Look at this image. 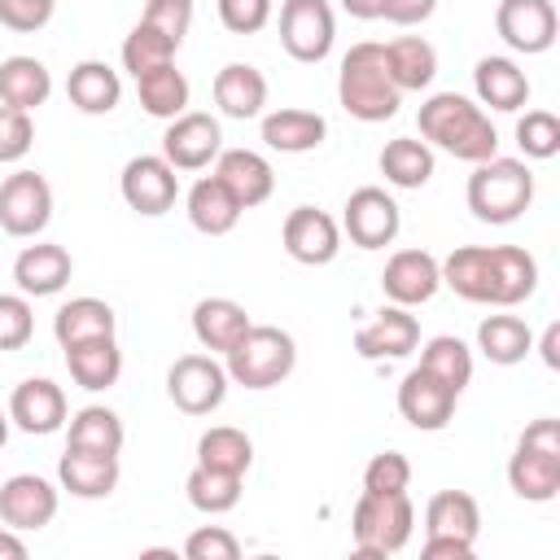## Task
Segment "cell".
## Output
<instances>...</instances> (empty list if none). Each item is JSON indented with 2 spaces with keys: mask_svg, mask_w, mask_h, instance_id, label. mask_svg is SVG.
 Listing matches in <instances>:
<instances>
[{
  "mask_svg": "<svg viewBox=\"0 0 560 560\" xmlns=\"http://www.w3.org/2000/svg\"><path fill=\"white\" fill-rule=\"evenodd\" d=\"M442 284L477 306H521L538 289V258L525 245H459L442 258Z\"/></svg>",
  "mask_w": 560,
  "mask_h": 560,
  "instance_id": "6da1fadb",
  "label": "cell"
},
{
  "mask_svg": "<svg viewBox=\"0 0 560 560\" xmlns=\"http://www.w3.org/2000/svg\"><path fill=\"white\" fill-rule=\"evenodd\" d=\"M420 140L429 149H442L459 162H486L499 153V131L490 122V114L464 96V92H433L420 105Z\"/></svg>",
  "mask_w": 560,
  "mask_h": 560,
  "instance_id": "7a4b0ae2",
  "label": "cell"
},
{
  "mask_svg": "<svg viewBox=\"0 0 560 560\" xmlns=\"http://www.w3.org/2000/svg\"><path fill=\"white\" fill-rule=\"evenodd\" d=\"M337 101L359 122H385L398 114L402 92L385 66V44H376V39L350 44V52L341 57V70H337Z\"/></svg>",
  "mask_w": 560,
  "mask_h": 560,
  "instance_id": "3957f363",
  "label": "cell"
},
{
  "mask_svg": "<svg viewBox=\"0 0 560 560\" xmlns=\"http://www.w3.org/2000/svg\"><path fill=\"white\" fill-rule=\"evenodd\" d=\"M468 210L472 219L481 223H516L529 201H534V171L521 162V158H486V162H472V175H468Z\"/></svg>",
  "mask_w": 560,
  "mask_h": 560,
  "instance_id": "277c9868",
  "label": "cell"
},
{
  "mask_svg": "<svg viewBox=\"0 0 560 560\" xmlns=\"http://www.w3.org/2000/svg\"><path fill=\"white\" fill-rule=\"evenodd\" d=\"M508 486L525 503H551L560 494V420L538 416L516 438L508 459Z\"/></svg>",
  "mask_w": 560,
  "mask_h": 560,
  "instance_id": "5b68a950",
  "label": "cell"
},
{
  "mask_svg": "<svg viewBox=\"0 0 560 560\" xmlns=\"http://www.w3.org/2000/svg\"><path fill=\"white\" fill-rule=\"evenodd\" d=\"M411 529H416V508H411L407 490H394V494L363 490L354 499L350 534H354V551L359 556H372V560L398 556L411 542Z\"/></svg>",
  "mask_w": 560,
  "mask_h": 560,
  "instance_id": "8992f818",
  "label": "cell"
},
{
  "mask_svg": "<svg viewBox=\"0 0 560 560\" xmlns=\"http://www.w3.org/2000/svg\"><path fill=\"white\" fill-rule=\"evenodd\" d=\"M228 381L245 389H271L298 368V341L276 324H249L245 337L223 354Z\"/></svg>",
  "mask_w": 560,
  "mask_h": 560,
  "instance_id": "52a82bcc",
  "label": "cell"
},
{
  "mask_svg": "<svg viewBox=\"0 0 560 560\" xmlns=\"http://www.w3.org/2000/svg\"><path fill=\"white\" fill-rule=\"evenodd\" d=\"M228 368L206 350V354H179L166 368V398L184 416H210L228 398Z\"/></svg>",
  "mask_w": 560,
  "mask_h": 560,
  "instance_id": "ba28073f",
  "label": "cell"
},
{
  "mask_svg": "<svg viewBox=\"0 0 560 560\" xmlns=\"http://www.w3.org/2000/svg\"><path fill=\"white\" fill-rule=\"evenodd\" d=\"M337 39V18L328 0H284L280 4V48L302 61V66H319L332 52Z\"/></svg>",
  "mask_w": 560,
  "mask_h": 560,
  "instance_id": "9c48e42d",
  "label": "cell"
},
{
  "mask_svg": "<svg viewBox=\"0 0 560 560\" xmlns=\"http://www.w3.org/2000/svg\"><path fill=\"white\" fill-rule=\"evenodd\" d=\"M398 228H402L398 201H394L385 188H376V184L354 188V192L346 197V206H341V232H346L350 245H359V249H385V245H394Z\"/></svg>",
  "mask_w": 560,
  "mask_h": 560,
  "instance_id": "30bf717a",
  "label": "cell"
},
{
  "mask_svg": "<svg viewBox=\"0 0 560 560\" xmlns=\"http://www.w3.org/2000/svg\"><path fill=\"white\" fill-rule=\"evenodd\" d=\"M118 192H122V201H127L136 214L158 219V214H166V210L175 206V197H179V175H175V166H171L162 153H136V158L122 166V175H118Z\"/></svg>",
  "mask_w": 560,
  "mask_h": 560,
  "instance_id": "8fae6325",
  "label": "cell"
},
{
  "mask_svg": "<svg viewBox=\"0 0 560 560\" xmlns=\"http://www.w3.org/2000/svg\"><path fill=\"white\" fill-rule=\"evenodd\" d=\"M52 219V184L39 171H13L0 184V228L9 236H39Z\"/></svg>",
  "mask_w": 560,
  "mask_h": 560,
  "instance_id": "7c38bea8",
  "label": "cell"
},
{
  "mask_svg": "<svg viewBox=\"0 0 560 560\" xmlns=\"http://www.w3.org/2000/svg\"><path fill=\"white\" fill-rule=\"evenodd\" d=\"M284 254L302 267H328L341 254V223L319 206H293L280 228Z\"/></svg>",
  "mask_w": 560,
  "mask_h": 560,
  "instance_id": "4fadbf2b",
  "label": "cell"
},
{
  "mask_svg": "<svg viewBox=\"0 0 560 560\" xmlns=\"http://www.w3.org/2000/svg\"><path fill=\"white\" fill-rule=\"evenodd\" d=\"M494 31L512 52L538 57L556 44L560 31V13L551 0H499L494 9Z\"/></svg>",
  "mask_w": 560,
  "mask_h": 560,
  "instance_id": "5bb4252c",
  "label": "cell"
},
{
  "mask_svg": "<svg viewBox=\"0 0 560 560\" xmlns=\"http://www.w3.org/2000/svg\"><path fill=\"white\" fill-rule=\"evenodd\" d=\"M223 149V131L219 118L201 114V109H184L179 118L166 122L162 131V158L175 171H206Z\"/></svg>",
  "mask_w": 560,
  "mask_h": 560,
  "instance_id": "9a60e30c",
  "label": "cell"
},
{
  "mask_svg": "<svg viewBox=\"0 0 560 560\" xmlns=\"http://www.w3.org/2000/svg\"><path fill=\"white\" fill-rule=\"evenodd\" d=\"M57 486L39 472H13L4 486H0V521L18 534H35L44 525H52L57 516Z\"/></svg>",
  "mask_w": 560,
  "mask_h": 560,
  "instance_id": "2e32d148",
  "label": "cell"
},
{
  "mask_svg": "<svg viewBox=\"0 0 560 560\" xmlns=\"http://www.w3.org/2000/svg\"><path fill=\"white\" fill-rule=\"evenodd\" d=\"M455 402H459V394H455L451 385H442V381H438L433 372H424V368H411V372L402 376V385H398V416H402L411 429H420V433L446 429L451 416H455Z\"/></svg>",
  "mask_w": 560,
  "mask_h": 560,
  "instance_id": "e0dca14e",
  "label": "cell"
},
{
  "mask_svg": "<svg viewBox=\"0 0 560 560\" xmlns=\"http://www.w3.org/2000/svg\"><path fill=\"white\" fill-rule=\"evenodd\" d=\"M442 289V262L429 249H398L381 271V293L394 306H424Z\"/></svg>",
  "mask_w": 560,
  "mask_h": 560,
  "instance_id": "ac0fdd59",
  "label": "cell"
},
{
  "mask_svg": "<svg viewBox=\"0 0 560 560\" xmlns=\"http://www.w3.org/2000/svg\"><path fill=\"white\" fill-rule=\"evenodd\" d=\"M66 411H70L66 407V389L57 381H48V376H31L9 394V420H13V429H22L31 438L57 433L66 424Z\"/></svg>",
  "mask_w": 560,
  "mask_h": 560,
  "instance_id": "d6986e66",
  "label": "cell"
},
{
  "mask_svg": "<svg viewBox=\"0 0 560 560\" xmlns=\"http://www.w3.org/2000/svg\"><path fill=\"white\" fill-rule=\"evenodd\" d=\"M420 346V319L411 315V306H381L376 319H368L354 332V350L359 359H407Z\"/></svg>",
  "mask_w": 560,
  "mask_h": 560,
  "instance_id": "ffe728a7",
  "label": "cell"
},
{
  "mask_svg": "<svg viewBox=\"0 0 560 560\" xmlns=\"http://www.w3.org/2000/svg\"><path fill=\"white\" fill-rule=\"evenodd\" d=\"M70 276H74V258L57 241H35L13 258V280H18V293L26 298H52L70 284Z\"/></svg>",
  "mask_w": 560,
  "mask_h": 560,
  "instance_id": "44dd1931",
  "label": "cell"
},
{
  "mask_svg": "<svg viewBox=\"0 0 560 560\" xmlns=\"http://www.w3.org/2000/svg\"><path fill=\"white\" fill-rule=\"evenodd\" d=\"M214 175L228 184V192L241 201V210H254V206H262L276 192V171L254 149H219Z\"/></svg>",
  "mask_w": 560,
  "mask_h": 560,
  "instance_id": "7402d4cb",
  "label": "cell"
},
{
  "mask_svg": "<svg viewBox=\"0 0 560 560\" xmlns=\"http://www.w3.org/2000/svg\"><path fill=\"white\" fill-rule=\"evenodd\" d=\"M118 477H122L118 455H96V451L66 446V455L57 459V481L74 499H109L118 490Z\"/></svg>",
  "mask_w": 560,
  "mask_h": 560,
  "instance_id": "603a6c76",
  "label": "cell"
},
{
  "mask_svg": "<svg viewBox=\"0 0 560 560\" xmlns=\"http://www.w3.org/2000/svg\"><path fill=\"white\" fill-rule=\"evenodd\" d=\"M472 92L477 105L499 109V114H516L529 101V79L512 57H481L472 66Z\"/></svg>",
  "mask_w": 560,
  "mask_h": 560,
  "instance_id": "cb8c5ba5",
  "label": "cell"
},
{
  "mask_svg": "<svg viewBox=\"0 0 560 560\" xmlns=\"http://www.w3.org/2000/svg\"><path fill=\"white\" fill-rule=\"evenodd\" d=\"M66 96H70V105H74L79 114L101 118V114H114V109H118V101H122V79H118V70H114L109 61L88 57V61L70 66V74H66Z\"/></svg>",
  "mask_w": 560,
  "mask_h": 560,
  "instance_id": "d4e9b609",
  "label": "cell"
},
{
  "mask_svg": "<svg viewBox=\"0 0 560 560\" xmlns=\"http://www.w3.org/2000/svg\"><path fill=\"white\" fill-rule=\"evenodd\" d=\"M184 206H188V223L201 232V236H228L236 223H241V201L228 192V184L210 171V175H201L192 188H188V197H184Z\"/></svg>",
  "mask_w": 560,
  "mask_h": 560,
  "instance_id": "484cf974",
  "label": "cell"
},
{
  "mask_svg": "<svg viewBox=\"0 0 560 560\" xmlns=\"http://www.w3.org/2000/svg\"><path fill=\"white\" fill-rule=\"evenodd\" d=\"M249 324H254L249 311L241 302H232V298H201L192 306V337L210 354H228L245 337Z\"/></svg>",
  "mask_w": 560,
  "mask_h": 560,
  "instance_id": "4316f807",
  "label": "cell"
},
{
  "mask_svg": "<svg viewBox=\"0 0 560 560\" xmlns=\"http://www.w3.org/2000/svg\"><path fill=\"white\" fill-rule=\"evenodd\" d=\"M324 136H328V118L315 109L284 105V109L262 114V144L276 153H311L324 144Z\"/></svg>",
  "mask_w": 560,
  "mask_h": 560,
  "instance_id": "83f0119b",
  "label": "cell"
},
{
  "mask_svg": "<svg viewBox=\"0 0 560 560\" xmlns=\"http://www.w3.org/2000/svg\"><path fill=\"white\" fill-rule=\"evenodd\" d=\"M214 105L228 114V118H258L262 105H267V74L249 61H228L219 74H214Z\"/></svg>",
  "mask_w": 560,
  "mask_h": 560,
  "instance_id": "f1b7e54d",
  "label": "cell"
},
{
  "mask_svg": "<svg viewBox=\"0 0 560 560\" xmlns=\"http://www.w3.org/2000/svg\"><path fill=\"white\" fill-rule=\"evenodd\" d=\"M66 368H70V381L88 394H101L109 385H118L122 376V350L114 337H92V341H79V346H66Z\"/></svg>",
  "mask_w": 560,
  "mask_h": 560,
  "instance_id": "f546056e",
  "label": "cell"
},
{
  "mask_svg": "<svg viewBox=\"0 0 560 560\" xmlns=\"http://www.w3.org/2000/svg\"><path fill=\"white\" fill-rule=\"evenodd\" d=\"M114 332H118V315L101 298H70L52 315V337H57L61 350L79 346V341H92V337H114Z\"/></svg>",
  "mask_w": 560,
  "mask_h": 560,
  "instance_id": "4dcf8cb0",
  "label": "cell"
},
{
  "mask_svg": "<svg viewBox=\"0 0 560 560\" xmlns=\"http://www.w3.org/2000/svg\"><path fill=\"white\" fill-rule=\"evenodd\" d=\"M424 534L433 538H459V542H472L477 547V534H481V508L468 490H438L429 503H424Z\"/></svg>",
  "mask_w": 560,
  "mask_h": 560,
  "instance_id": "1f68e13d",
  "label": "cell"
},
{
  "mask_svg": "<svg viewBox=\"0 0 560 560\" xmlns=\"http://www.w3.org/2000/svg\"><path fill=\"white\" fill-rule=\"evenodd\" d=\"M52 96V74L39 57H26V52H13L0 61V105H13V109H39L44 101Z\"/></svg>",
  "mask_w": 560,
  "mask_h": 560,
  "instance_id": "d6a6232c",
  "label": "cell"
},
{
  "mask_svg": "<svg viewBox=\"0 0 560 560\" xmlns=\"http://www.w3.org/2000/svg\"><path fill=\"white\" fill-rule=\"evenodd\" d=\"M385 66H389L398 92H420L438 74V48L424 35H398L385 44Z\"/></svg>",
  "mask_w": 560,
  "mask_h": 560,
  "instance_id": "836d02e7",
  "label": "cell"
},
{
  "mask_svg": "<svg viewBox=\"0 0 560 560\" xmlns=\"http://www.w3.org/2000/svg\"><path fill=\"white\" fill-rule=\"evenodd\" d=\"M376 166H381L385 184H394V188H424L433 179V149L416 136H394V140H385Z\"/></svg>",
  "mask_w": 560,
  "mask_h": 560,
  "instance_id": "e575fe53",
  "label": "cell"
},
{
  "mask_svg": "<svg viewBox=\"0 0 560 560\" xmlns=\"http://www.w3.org/2000/svg\"><path fill=\"white\" fill-rule=\"evenodd\" d=\"M127 442V429L118 420V411L92 402V407H79L66 424V446L74 451H96V455H118Z\"/></svg>",
  "mask_w": 560,
  "mask_h": 560,
  "instance_id": "d590c367",
  "label": "cell"
},
{
  "mask_svg": "<svg viewBox=\"0 0 560 560\" xmlns=\"http://www.w3.org/2000/svg\"><path fill=\"white\" fill-rule=\"evenodd\" d=\"M477 350L490 363L512 368V363H521L534 350V332H529V324L521 315H486L477 324Z\"/></svg>",
  "mask_w": 560,
  "mask_h": 560,
  "instance_id": "8d00e7d4",
  "label": "cell"
},
{
  "mask_svg": "<svg viewBox=\"0 0 560 560\" xmlns=\"http://www.w3.org/2000/svg\"><path fill=\"white\" fill-rule=\"evenodd\" d=\"M197 464L201 468H214V472H232V477H245L249 464H254V442L245 429L236 424H214L197 438Z\"/></svg>",
  "mask_w": 560,
  "mask_h": 560,
  "instance_id": "74e56055",
  "label": "cell"
},
{
  "mask_svg": "<svg viewBox=\"0 0 560 560\" xmlns=\"http://www.w3.org/2000/svg\"><path fill=\"white\" fill-rule=\"evenodd\" d=\"M136 96H140L144 114L171 122V118H179V114L188 109L192 88H188L184 70H175V61H166V66H158V70H149V74L136 79Z\"/></svg>",
  "mask_w": 560,
  "mask_h": 560,
  "instance_id": "f35d334b",
  "label": "cell"
},
{
  "mask_svg": "<svg viewBox=\"0 0 560 560\" xmlns=\"http://www.w3.org/2000/svg\"><path fill=\"white\" fill-rule=\"evenodd\" d=\"M420 368L433 372V376H438L442 385H451L455 394H464V385L472 381V350H468L459 337L442 332V337H429V341H424Z\"/></svg>",
  "mask_w": 560,
  "mask_h": 560,
  "instance_id": "ab89813d",
  "label": "cell"
},
{
  "mask_svg": "<svg viewBox=\"0 0 560 560\" xmlns=\"http://www.w3.org/2000/svg\"><path fill=\"white\" fill-rule=\"evenodd\" d=\"M241 486H245V477H232V472H214V468H192L188 472V481H184V494H188V503L197 508V512H206V516H223V512H232L236 503H241Z\"/></svg>",
  "mask_w": 560,
  "mask_h": 560,
  "instance_id": "60d3db41",
  "label": "cell"
},
{
  "mask_svg": "<svg viewBox=\"0 0 560 560\" xmlns=\"http://www.w3.org/2000/svg\"><path fill=\"white\" fill-rule=\"evenodd\" d=\"M175 52H179L175 39H166V35L153 31L149 22H136V26L127 31V39H122V70H127L131 79H140V74H149V70L175 61Z\"/></svg>",
  "mask_w": 560,
  "mask_h": 560,
  "instance_id": "b9f144b4",
  "label": "cell"
},
{
  "mask_svg": "<svg viewBox=\"0 0 560 560\" xmlns=\"http://www.w3.org/2000/svg\"><path fill=\"white\" fill-rule=\"evenodd\" d=\"M516 144L525 158L534 162H547L560 153V118L551 109H525L516 118Z\"/></svg>",
  "mask_w": 560,
  "mask_h": 560,
  "instance_id": "7bdbcfd3",
  "label": "cell"
},
{
  "mask_svg": "<svg viewBox=\"0 0 560 560\" xmlns=\"http://www.w3.org/2000/svg\"><path fill=\"white\" fill-rule=\"evenodd\" d=\"M35 337V311L26 293H0V350H22Z\"/></svg>",
  "mask_w": 560,
  "mask_h": 560,
  "instance_id": "ee69618b",
  "label": "cell"
},
{
  "mask_svg": "<svg viewBox=\"0 0 560 560\" xmlns=\"http://www.w3.org/2000/svg\"><path fill=\"white\" fill-rule=\"evenodd\" d=\"M411 486V464L402 451H376L363 468V490H376V494H394V490H407Z\"/></svg>",
  "mask_w": 560,
  "mask_h": 560,
  "instance_id": "f6af8a7d",
  "label": "cell"
},
{
  "mask_svg": "<svg viewBox=\"0 0 560 560\" xmlns=\"http://www.w3.org/2000/svg\"><path fill=\"white\" fill-rule=\"evenodd\" d=\"M35 144V122L26 109L0 105V162H22Z\"/></svg>",
  "mask_w": 560,
  "mask_h": 560,
  "instance_id": "bcb514c9",
  "label": "cell"
},
{
  "mask_svg": "<svg viewBox=\"0 0 560 560\" xmlns=\"http://www.w3.org/2000/svg\"><path fill=\"white\" fill-rule=\"evenodd\" d=\"M184 556L188 560H236L241 556V542L223 525H201V529H192L184 538Z\"/></svg>",
  "mask_w": 560,
  "mask_h": 560,
  "instance_id": "7dc6e473",
  "label": "cell"
},
{
  "mask_svg": "<svg viewBox=\"0 0 560 560\" xmlns=\"http://www.w3.org/2000/svg\"><path fill=\"white\" fill-rule=\"evenodd\" d=\"M140 22H149L153 31H162L166 39L184 44L188 26H192V0H144Z\"/></svg>",
  "mask_w": 560,
  "mask_h": 560,
  "instance_id": "c3c4849f",
  "label": "cell"
},
{
  "mask_svg": "<svg viewBox=\"0 0 560 560\" xmlns=\"http://www.w3.org/2000/svg\"><path fill=\"white\" fill-rule=\"evenodd\" d=\"M57 0H0V26L18 31V35H35L52 22Z\"/></svg>",
  "mask_w": 560,
  "mask_h": 560,
  "instance_id": "681fc988",
  "label": "cell"
},
{
  "mask_svg": "<svg viewBox=\"0 0 560 560\" xmlns=\"http://www.w3.org/2000/svg\"><path fill=\"white\" fill-rule=\"evenodd\" d=\"M271 0H219V22L232 31V35H254L271 22Z\"/></svg>",
  "mask_w": 560,
  "mask_h": 560,
  "instance_id": "f907efd6",
  "label": "cell"
},
{
  "mask_svg": "<svg viewBox=\"0 0 560 560\" xmlns=\"http://www.w3.org/2000/svg\"><path fill=\"white\" fill-rule=\"evenodd\" d=\"M438 9V0H381V18L394 26H420L429 22Z\"/></svg>",
  "mask_w": 560,
  "mask_h": 560,
  "instance_id": "816d5d0a",
  "label": "cell"
},
{
  "mask_svg": "<svg viewBox=\"0 0 560 560\" xmlns=\"http://www.w3.org/2000/svg\"><path fill=\"white\" fill-rule=\"evenodd\" d=\"M420 556H424V560H468V556H472V542H459V538H433V534H424Z\"/></svg>",
  "mask_w": 560,
  "mask_h": 560,
  "instance_id": "f5cc1de1",
  "label": "cell"
},
{
  "mask_svg": "<svg viewBox=\"0 0 560 560\" xmlns=\"http://www.w3.org/2000/svg\"><path fill=\"white\" fill-rule=\"evenodd\" d=\"M538 354H542V363L556 372L560 368V324H547V332H542V341H538Z\"/></svg>",
  "mask_w": 560,
  "mask_h": 560,
  "instance_id": "db71d44e",
  "label": "cell"
},
{
  "mask_svg": "<svg viewBox=\"0 0 560 560\" xmlns=\"http://www.w3.org/2000/svg\"><path fill=\"white\" fill-rule=\"evenodd\" d=\"M22 556H26L22 534H18V529H9V525L0 521V560H22Z\"/></svg>",
  "mask_w": 560,
  "mask_h": 560,
  "instance_id": "11a10c76",
  "label": "cell"
},
{
  "mask_svg": "<svg viewBox=\"0 0 560 560\" xmlns=\"http://www.w3.org/2000/svg\"><path fill=\"white\" fill-rule=\"evenodd\" d=\"M350 18H359V22H376L381 18V0H337Z\"/></svg>",
  "mask_w": 560,
  "mask_h": 560,
  "instance_id": "9f6ffc18",
  "label": "cell"
},
{
  "mask_svg": "<svg viewBox=\"0 0 560 560\" xmlns=\"http://www.w3.org/2000/svg\"><path fill=\"white\" fill-rule=\"evenodd\" d=\"M9 429H13V420H9V411H4V407H0V446H4V442H9Z\"/></svg>",
  "mask_w": 560,
  "mask_h": 560,
  "instance_id": "6f0895ef",
  "label": "cell"
}]
</instances>
